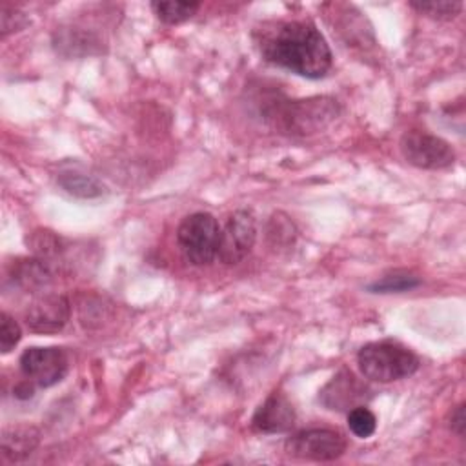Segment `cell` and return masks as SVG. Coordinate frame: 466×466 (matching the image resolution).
Here are the masks:
<instances>
[{
    "label": "cell",
    "instance_id": "16",
    "mask_svg": "<svg viewBox=\"0 0 466 466\" xmlns=\"http://www.w3.org/2000/svg\"><path fill=\"white\" fill-rule=\"evenodd\" d=\"M198 2H182V0H169V2H151V9L155 11L157 18L164 24H180L189 20L197 11Z\"/></svg>",
    "mask_w": 466,
    "mask_h": 466
},
{
    "label": "cell",
    "instance_id": "22",
    "mask_svg": "<svg viewBox=\"0 0 466 466\" xmlns=\"http://www.w3.org/2000/svg\"><path fill=\"white\" fill-rule=\"evenodd\" d=\"M451 430L457 435H464V426H466V419H464V404H459L455 408V411L451 413V420H450Z\"/></svg>",
    "mask_w": 466,
    "mask_h": 466
},
{
    "label": "cell",
    "instance_id": "4",
    "mask_svg": "<svg viewBox=\"0 0 466 466\" xmlns=\"http://www.w3.org/2000/svg\"><path fill=\"white\" fill-rule=\"evenodd\" d=\"M220 238V226L209 213L198 211L187 215L178 229L177 242L187 262L193 266H208L217 257Z\"/></svg>",
    "mask_w": 466,
    "mask_h": 466
},
{
    "label": "cell",
    "instance_id": "9",
    "mask_svg": "<svg viewBox=\"0 0 466 466\" xmlns=\"http://www.w3.org/2000/svg\"><path fill=\"white\" fill-rule=\"evenodd\" d=\"M69 300L60 293H46L25 309V324L35 333H56L69 320Z\"/></svg>",
    "mask_w": 466,
    "mask_h": 466
},
{
    "label": "cell",
    "instance_id": "1",
    "mask_svg": "<svg viewBox=\"0 0 466 466\" xmlns=\"http://www.w3.org/2000/svg\"><path fill=\"white\" fill-rule=\"evenodd\" d=\"M262 58L304 78H322L333 64L331 49L309 20L264 24L257 33Z\"/></svg>",
    "mask_w": 466,
    "mask_h": 466
},
{
    "label": "cell",
    "instance_id": "3",
    "mask_svg": "<svg viewBox=\"0 0 466 466\" xmlns=\"http://www.w3.org/2000/svg\"><path fill=\"white\" fill-rule=\"evenodd\" d=\"M357 364L362 375L375 382H393L419 370L417 355L395 340H379L362 346Z\"/></svg>",
    "mask_w": 466,
    "mask_h": 466
},
{
    "label": "cell",
    "instance_id": "15",
    "mask_svg": "<svg viewBox=\"0 0 466 466\" xmlns=\"http://www.w3.org/2000/svg\"><path fill=\"white\" fill-rule=\"evenodd\" d=\"M420 284V279L406 269H395L391 273L382 275L379 280L368 286L371 293H400L410 291Z\"/></svg>",
    "mask_w": 466,
    "mask_h": 466
},
{
    "label": "cell",
    "instance_id": "20",
    "mask_svg": "<svg viewBox=\"0 0 466 466\" xmlns=\"http://www.w3.org/2000/svg\"><path fill=\"white\" fill-rule=\"evenodd\" d=\"M22 331L16 320L5 311L0 315V351L9 353L20 340Z\"/></svg>",
    "mask_w": 466,
    "mask_h": 466
},
{
    "label": "cell",
    "instance_id": "14",
    "mask_svg": "<svg viewBox=\"0 0 466 466\" xmlns=\"http://www.w3.org/2000/svg\"><path fill=\"white\" fill-rule=\"evenodd\" d=\"M58 184L73 197L78 198H96L104 193V186L91 175L84 173H62Z\"/></svg>",
    "mask_w": 466,
    "mask_h": 466
},
{
    "label": "cell",
    "instance_id": "6",
    "mask_svg": "<svg viewBox=\"0 0 466 466\" xmlns=\"http://www.w3.org/2000/svg\"><path fill=\"white\" fill-rule=\"evenodd\" d=\"M284 448L297 459L335 461L346 450V437L331 428H308L288 437Z\"/></svg>",
    "mask_w": 466,
    "mask_h": 466
},
{
    "label": "cell",
    "instance_id": "11",
    "mask_svg": "<svg viewBox=\"0 0 466 466\" xmlns=\"http://www.w3.org/2000/svg\"><path fill=\"white\" fill-rule=\"evenodd\" d=\"M295 422L293 404L284 393L273 391L255 411L251 419L253 430L260 433H284Z\"/></svg>",
    "mask_w": 466,
    "mask_h": 466
},
{
    "label": "cell",
    "instance_id": "19",
    "mask_svg": "<svg viewBox=\"0 0 466 466\" xmlns=\"http://www.w3.org/2000/svg\"><path fill=\"white\" fill-rule=\"evenodd\" d=\"M348 426L357 437L368 439L370 435H373V431L377 428V419L364 404H360V406H355L350 410Z\"/></svg>",
    "mask_w": 466,
    "mask_h": 466
},
{
    "label": "cell",
    "instance_id": "18",
    "mask_svg": "<svg viewBox=\"0 0 466 466\" xmlns=\"http://www.w3.org/2000/svg\"><path fill=\"white\" fill-rule=\"evenodd\" d=\"M27 244L35 253V257L44 260H47L49 257H55L60 251V238L49 229H35L29 235Z\"/></svg>",
    "mask_w": 466,
    "mask_h": 466
},
{
    "label": "cell",
    "instance_id": "8",
    "mask_svg": "<svg viewBox=\"0 0 466 466\" xmlns=\"http://www.w3.org/2000/svg\"><path fill=\"white\" fill-rule=\"evenodd\" d=\"M257 238L255 218L249 211L238 209L220 228L217 257L224 264H238L253 248Z\"/></svg>",
    "mask_w": 466,
    "mask_h": 466
},
{
    "label": "cell",
    "instance_id": "21",
    "mask_svg": "<svg viewBox=\"0 0 466 466\" xmlns=\"http://www.w3.org/2000/svg\"><path fill=\"white\" fill-rule=\"evenodd\" d=\"M0 29H2V38H5L9 33L20 31L24 25H27L25 15H22L16 9H9L7 5H2L0 11Z\"/></svg>",
    "mask_w": 466,
    "mask_h": 466
},
{
    "label": "cell",
    "instance_id": "7",
    "mask_svg": "<svg viewBox=\"0 0 466 466\" xmlns=\"http://www.w3.org/2000/svg\"><path fill=\"white\" fill-rule=\"evenodd\" d=\"M69 368L67 353L62 348H27L20 355V370L27 380L35 382L40 388H49L58 384Z\"/></svg>",
    "mask_w": 466,
    "mask_h": 466
},
{
    "label": "cell",
    "instance_id": "17",
    "mask_svg": "<svg viewBox=\"0 0 466 466\" xmlns=\"http://www.w3.org/2000/svg\"><path fill=\"white\" fill-rule=\"evenodd\" d=\"M410 5L430 16V18H435V20H451L455 18L461 9H462V2H457V0H437V2H410Z\"/></svg>",
    "mask_w": 466,
    "mask_h": 466
},
{
    "label": "cell",
    "instance_id": "12",
    "mask_svg": "<svg viewBox=\"0 0 466 466\" xmlns=\"http://www.w3.org/2000/svg\"><path fill=\"white\" fill-rule=\"evenodd\" d=\"M13 280L25 289H40L46 288L53 280V269L47 260L33 257V258H18L11 268Z\"/></svg>",
    "mask_w": 466,
    "mask_h": 466
},
{
    "label": "cell",
    "instance_id": "5",
    "mask_svg": "<svg viewBox=\"0 0 466 466\" xmlns=\"http://www.w3.org/2000/svg\"><path fill=\"white\" fill-rule=\"evenodd\" d=\"M400 151L411 166L420 169H444L455 162V151L444 138L420 129L402 135Z\"/></svg>",
    "mask_w": 466,
    "mask_h": 466
},
{
    "label": "cell",
    "instance_id": "10",
    "mask_svg": "<svg viewBox=\"0 0 466 466\" xmlns=\"http://www.w3.org/2000/svg\"><path fill=\"white\" fill-rule=\"evenodd\" d=\"M368 388L348 370L339 371L319 393V400L328 410H350L360 406L366 399Z\"/></svg>",
    "mask_w": 466,
    "mask_h": 466
},
{
    "label": "cell",
    "instance_id": "13",
    "mask_svg": "<svg viewBox=\"0 0 466 466\" xmlns=\"http://www.w3.org/2000/svg\"><path fill=\"white\" fill-rule=\"evenodd\" d=\"M38 431L33 426H11L2 431V453L9 461H22L38 444Z\"/></svg>",
    "mask_w": 466,
    "mask_h": 466
},
{
    "label": "cell",
    "instance_id": "2",
    "mask_svg": "<svg viewBox=\"0 0 466 466\" xmlns=\"http://www.w3.org/2000/svg\"><path fill=\"white\" fill-rule=\"evenodd\" d=\"M339 115V106L333 98L315 96L304 100L277 102L268 109V120L288 135H309L324 129Z\"/></svg>",
    "mask_w": 466,
    "mask_h": 466
}]
</instances>
